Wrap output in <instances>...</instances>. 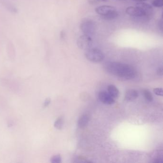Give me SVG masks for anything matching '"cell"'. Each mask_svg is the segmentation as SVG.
<instances>
[{"label":"cell","instance_id":"ffe728a7","mask_svg":"<svg viewBox=\"0 0 163 163\" xmlns=\"http://www.w3.org/2000/svg\"><path fill=\"white\" fill-rule=\"evenodd\" d=\"M163 68H162V67H159L157 71V75L158 76H162V75H163Z\"/></svg>","mask_w":163,"mask_h":163},{"label":"cell","instance_id":"8fae6325","mask_svg":"<svg viewBox=\"0 0 163 163\" xmlns=\"http://www.w3.org/2000/svg\"><path fill=\"white\" fill-rule=\"evenodd\" d=\"M90 120V117L88 115L81 116L77 121V126L79 128H83L88 125Z\"/></svg>","mask_w":163,"mask_h":163},{"label":"cell","instance_id":"44dd1931","mask_svg":"<svg viewBox=\"0 0 163 163\" xmlns=\"http://www.w3.org/2000/svg\"><path fill=\"white\" fill-rule=\"evenodd\" d=\"M159 27H160V28H161V30H162V28H163V26H162V19H161V20H160V22H159Z\"/></svg>","mask_w":163,"mask_h":163},{"label":"cell","instance_id":"3957f363","mask_svg":"<svg viewBox=\"0 0 163 163\" xmlns=\"http://www.w3.org/2000/svg\"><path fill=\"white\" fill-rule=\"evenodd\" d=\"M85 56L89 61L95 63L101 62L105 58L104 53L100 50L96 48H91L87 50Z\"/></svg>","mask_w":163,"mask_h":163},{"label":"cell","instance_id":"2e32d148","mask_svg":"<svg viewBox=\"0 0 163 163\" xmlns=\"http://www.w3.org/2000/svg\"><path fill=\"white\" fill-rule=\"evenodd\" d=\"M152 4L156 7H161L163 5V0H154Z\"/></svg>","mask_w":163,"mask_h":163},{"label":"cell","instance_id":"cb8c5ba5","mask_svg":"<svg viewBox=\"0 0 163 163\" xmlns=\"http://www.w3.org/2000/svg\"><path fill=\"white\" fill-rule=\"evenodd\" d=\"M120 1H125V0H120Z\"/></svg>","mask_w":163,"mask_h":163},{"label":"cell","instance_id":"277c9868","mask_svg":"<svg viewBox=\"0 0 163 163\" xmlns=\"http://www.w3.org/2000/svg\"><path fill=\"white\" fill-rule=\"evenodd\" d=\"M81 29L84 35L92 36L96 31V25L92 20L87 19L82 22L81 25Z\"/></svg>","mask_w":163,"mask_h":163},{"label":"cell","instance_id":"5b68a950","mask_svg":"<svg viewBox=\"0 0 163 163\" xmlns=\"http://www.w3.org/2000/svg\"><path fill=\"white\" fill-rule=\"evenodd\" d=\"M93 41L91 36L84 35L80 36L77 40V45L80 49L83 50L89 49L92 47Z\"/></svg>","mask_w":163,"mask_h":163},{"label":"cell","instance_id":"7402d4cb","mask_svg":"<svg viewBox=\"0 0 163 163\" xmlns=\"http://www.w3.org/2000/svg\"><path fill=\"white\" fill-rule=\"evenodd\" d=\"M135 1L138 2H142L146 1L147 0H134Z\"/></svg>","mask_w":163,"mask_h":163},{"label":"cell","instance_id":"30bf717a","mask_svg":"<svg viewBox=\"0 0 163 163\" xmlns=\"http://www.w3.org/2000/svg\"><path fill=\"white\" fill-rule=\"evenodd\" d=\"M138 96V93L136 90H128L125 93L124 100L126 101H132L136 99Z\"/></svg>","mask_w":163,"mask_h":163},{"label":"cell","instance_id":"8992f818","mask_svg":"<svg viewBox=\"0 0 163 163\" xmlns=\"http://www.w3.org/2000/svg\"><path fill=\"white\" fill-rule=\"evenodd\" d=\"M126 13L128 14L129 16H132L133 17H145L147 18L148 20L150 19L146 15H145L142 11L141 10L138 8L136 7H133V6H130L126 8Z\"/></svg>","mask_w":163,"mask_h":163},{"label":"cell","instance_id":"d6986e66","mask_svg":"<svg viewBox=\"0 0 163 163\" xmlns=\"http://www.w3.org/2000/svg\"><path fill=\"white\" fill-rule=\"evenodd\" d=\"M154 163H163V158L162 157H157V158H155L154 159V161H153Z\"/></svg>","mask_w":163,"mask_h":163},{"label":"cell","instance_id":"9a60e30c","mask_svg":"<svg viewBox=\"0 0 163 163\" xmlns=\"http://www.w3.org/2000/svg\"><path fill=\"white\" fill-rule=\"evenodd\" d=\"M51 162L52 163H60L61 162V156L59 155H55L51 158Z\"/></svg>","mask_w":163,"mask_h":163},{"label":"cell","instance_id":"7a4b0ae2","mask_svg":"<svg viewBox=\"0 0 163 163\" xmlns=\"http://www.w3.org/2000/svg\"><path fill=\"white\" fill-rule=\"evenodd\" d=\"M97 14L105 20H113L117 17L118 13L114 7L109 5L99 6L95 9Z\"/></svg>","mask_w":163,"mask_h":163},{"label":"cell","instance_id":"7c38bea8","mask_svg":"<svg viewBox=\"0 0 163 163\" xmlns=\"http://www.w3.org/2000/svg\"><path fill=\"white\" fill-rule=\"evenodd\" d=\"M108 93L110 96L113 97L114 99L117 98L119 97V91L114 85H110L108 87Z\"/></svg>","mask_w":163,"mask_h":163},{"label":"cell","instance_id":"ba28073f","mask_svg":"<svg viewBox=\"0 0 163 163\" xmlns=\"http://www.w3.org/2000/svg\"><path fill=\"white\" fill-rule=\"evenodd\" d=\"M99 99L102 103L107 105H111L115 102L114 99L110 96L108 92L100 91L99 93Z\"/></svg>","mask_w":163,"mask_h":163},{"label":"cell","instance_id":"6da1fadb","mask_svg":"<svg viewBox=\"0 0 163 163\" xmlns=\"http://www.w3.org/2000/svg\"><path fill=\"white\" fill-rule=\"evenodd\" d=\"M104 68L108 72L123 80L134 79L137 76V71L131 65L117 62H107Z\"/></svg>","mask_w":163,"mask_h":163},{"label":"cell","instance_id":"e0dca14e","mask_svg":"<svg viewBox=\"0 0 163 163\" xmlns=\"http://www.w3.org/2000/svg\"><path fill=\"white\" fill-rule=\"evenodd\" d=\"M153 91H154V93L157 96H163V89L162 88H155Z\"/></svg>","mask_w":163,"mask_h":163},{"label":"cell","instance_id":"52a82bcc","mask_svg":"<svg viewBox=\"0 0 163 163\" xmlns=\"http://www.w3.org/2000/svg\"><path fill=\"white\" fill-rule=\"evenodd\" d=\"M136 7L142 11V12L150 19L152 17V14H153V8L151 5L145 2H138L136 5Z\"/></svg>","mask_w":163,"mask_h":163},{"label":"cell","instance_id":"5bb4252c","mask_svg":"<svg viewBox=\"0 0 163 163\" xmlns=\"http://www.w3.org/2000/svg\"><path fill=\"white\" fill-rule=\"evenodd\" d=\"M143 96L145 97V99L147 101L151 102L153 100V95L151 92L149 90H143L142 92Z\"/></svg>","mask_w":163,"mask_h":163},{"label":"cell","instance_id":"603a6c76","mask_svg":"<svg viewBox=\"0 0 163 163\" xmlns=\"http://www.w3.org/2000/svg\"><path fill=\"white\" fill-rule=\"evenodd\" d=\"M98 1H101V2H106V1H107V0H98Z\"/></svg>","mask_w":163,"mask_h":163},{"label":"cell","instance_id":"4fadbf2b","mask_svg":"<svg viewBox=\"0 0 163 163\" xmlns=\"http://www.w3.org/2000/svg\"><path fill=\"white\" fill-rule=\"evenodd\" d=\"M64 124V119L62 117L58 118L54 123V127L56 129L61 130L62 129Z\"/></svg>","mask_w":163,"mask_h":163},{"label":"cell","instance_id":"ac0fdd59","mask_svg":"<svg viewBox=\"0 0 163 163\" xmlns=\"http://www.w3.org/2000/svg\"><path fill=\"white\" fill-rule=\"evenodd\" d=\"M51 102V99L50 98H47L44 100V107H47L49 105Z\"/></svg>","mask_w":163,"mask_h":163},{"label":"cell","instance_id":"9c48e42d","mask_svg":"<svg viewBox=\"0 0 163 163\" xmlns=\"http://www.w3.org/2000/svg\"><path fill=\"white\" fill-rule=\"evenodd\" d=\"M2 5L12 13L16 14L18 12V9L9 0H1V1Z\"/></svg>","mask_w":163,"mask_h":163}]
</instances>
